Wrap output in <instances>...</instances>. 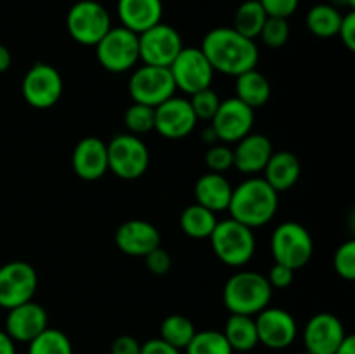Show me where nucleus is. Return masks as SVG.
Segmentation results:
<instances>
[{
	"mask_svg": "<svg viewBox=\"0 0 355 354\" xmlns=\"http://www.w3.org/2000/svg\"><path fill=\"white\" fill-rule=\"evenodd\" d=\"M179 222L184 235L194 239H205L210 238L211 231H214L215 226H217L218 219L215 217V212L194 203L184 208L182 214H180Z\"/></svg>",
	"mask_w": 355,
	"mask_h": 354,
	"instance_id": "27",
	"label": "nucleus"
},
{
	"mask_svg": "<svg viewBox=\"0 0 355 354\" xmlns=\"http://www.w3.org/2000/svg\"><path fill=\"white\" fill-rule=\"evenodd\" d=\"M259 38L270 49H279L286 45V42L290 40V24H288V19L267 16Z\"/></svg>",
	"mask_w": 355,
	"mask_h": 354,
	"instance_id": "34",
	"label": "nucleus"
},
{
	"mask_svg": "<svg viewBox=\"0 0 355 354\" xmlns=\"http://www.w3.org/2000/svg\"><path fill=\"white\" fill-rule=\"evenodd\" d=\"M0 354H16V342L6 333V330H0Z\"/></svg>",
	"mask_w": 355,
	"mask_h": 354,
	"instance_id": "44",
	"label": "nucleus"
},
{
	"mask_svg": "<svg viewBox=\"0 0 355 354\" xmlns=\"http://www.w3.org/2000/svg\"><path fill=\"white\" fill-rule=\"evenodd\" d=\"M259 2L267 12V16L288 19L297 10L300 0H259Z\"/></svg>",
	"mask_w": 355,
	"mask_h": 354,
	"instance_id": "40",
	"label": "nucleus"
},
{
	"mask_svg": "<svg viewBox=\"0 0 355 354\" xmlns=\"http://www.w3.org/2000/svg\"><path fill=\"white\" fill-rule=\"evenodd\" d=\"M262 172L266 183L274 187L277 193H283V191L291 189L298 183L302 174V163L295 153L274 151Z\"/></svg>",
	"mask_w": 355,
	"mask_h": 354,
	"instance_id": "24",
	"label": "nucleus"
},
{
	"mask_svg": "<svg viewBox=\"0 0 355 354\" xmlns=\"http://www.w3.org/2000/svg\"><path fill=\"white\" fill-rule=\"evenodd\" d=\"M107 144L110 172L123 180H135L149 169L151 155L146 142L134 134H116Z\"/></svg>",
	"mask_w": 355,
	"mask_h": 354,
	"instance_id": "6",
	"label": "nucleus"
},
{
	"mask_svg": "<svg viewBox=\"0 0 355 354\" xmlns=\"http://www.w3.org/2000/svg\"><path fill=\"white\" fill-rule=\"evenodd\" d=\"M208 239L217 259L229 267L246 266L255 255L253 229L231 217L218 221Z\"/></svg>",
	"mask_w": 355,
	"mask_h": 354,
	"instance_id": "4",
	"label": "nucleus"
},
{
	"mask_svg": "<svg viewBox=\"0 0 355 354\" xmlns=\"http://www.w3.org/2000/svg\"><path fill=\"white\" fill-rule=\"evenodd\" d=\"M194 333H196L194 323L184 314L166 316L162 321V326H159V339L180 351L186 349Z\"/></svg>",
	"mask_w": 355,
	"mask_h": 354,
	"instance_id": "30",
	"label": "nucleus"
},
{
	"mask_svg": "<svg viewBox=\"0 0 355 354\" xmlns=\"http://www.w3.org/2000/svg\"><path fill=\"white\" fill-rule=\"evenodd\" d=\"M141 354H182L180 349L170 346L168 342L158 339H151L148 342L141 344Z\"/></svg>",
	"mask_w": 355,
	"mask_h": 354,
	"instance_id": "43",
	"label": "nucleus"
},
{
	"mask_svg": "<svg viewBox=\"0 0 355 354\" xmlns=\"http://www.w3.org/2000/svg\"><path fill=\"white\" fill-rule=\"evenodd\" d=\"M10 65H12V54H10V51L6 45L0 44V73L7 71Z\"/></svg>",
	"mask_w": 355,
	"mask_h": 354,
	"instance_id": "45",
	"label": "nucleus"
},
{
	"mask_svg": "<svg viewBox=\"0 0 355 354\" xmlns=\"http://www.w3.org/2000/svg\"><path fill=\"white\" fill-rule=\"evenodd\" d=\"M333 267L336 274L347 281L355 280V242L347 239L336 248L333 257Z\"/></svg>",
	"mask_w": 355,
	"mask_h": 354,
	"instance_id": "36",
	"label": "nucleus"
},
{
	"mask_svg": "<svg viewBox=\"0 0 355 354\" xmlns=\"http://www.w3.org/2000/svg\"><path fill=\"white\" fill-rule=\"evenodd\" d=\"M255 121V110L239 101L238 97L220 101L217 113L210 120L218 141L224 144H236L248 135Z\"/></svg>",
	"mask_w": 355,
	"mask_h": 354,
	"instance_id": "14",
	"label": "nucleus"
},
{
	"mask_svg": "<svg viewBox=\"0 0 355 354\" xmlns=\"http://www.w3.org/2000/svg\"><path fill=\"white\" fill-rule=\"evenodd\" d=\"M234 351L229 346L224 333L217 330H203L196 332L191 342L187 344L186 354H232Z\"/></svg>",
	"mask_w": 355,
	"mask_h": 354,
	"instance_id": "32",
	"label": "nucleus"
},
{
	"mask_svg": "<svg viewBox=\"0 0 355 354\" xmlns=\"http://www.w3.org/2000/svg\"><path fill=\"white\" fill-rule=\"evenodd\" d=\"M38 288L37 269L24 260H10L0 267V307L12 309L33 301Z\"/></svg>",
	"mask_w": 355,
	"mask_h": 354,
	"instance_id": "11",
	"label": "nucleus"
},
{
	"mask_svg": "<svg viewBox=\"0 0 355 354\" xmlns=\"http://www.w3.org/2000/svg\"><path fill=\"white\" fill-rule=\"evenodd\" d=\"M335 354H355V337L347 335L338 349L335 351Z\"/></svg>",
	"mask_w": 355,
	"mask_h": 354,
	"instance_id": "46",
	"label": "nucleus"
},
{
	"mask_svg": "<svg viewBox=\"0 0 355 354\" xmlns=\"http://www.w3.org/2000/svg\"><path fill=\"white\" fill-rule=\"evenodd\" d=\"M331 6H335L336 9H340V7H349L350 10L355 9V0H333Z\"/></svg>",
	"mask_w": 355,
	"mask_h": 354,
	"instance_id": "48",
	"label": "nucleus"
},
{
	"mask_svg": "<svg viewBox=\"0 0 355 354\" xmlns=\"http://www.w3.org/2000/svg\"><path fill=\"white\" fill-rule=\"evenodd\" d=\"M302 354H311V353H309V351H304V353H302Z\"/></svg>",
	"mask_w": 355,
	"mask_h": 354,
	"instance_id": "49",
	"label": "nucleus"
},
{
	"mask_svg": "<svg viewBox=\"0 0 355 354\" xmlns=\"http://www.w3.org/2000/svg\"><path fill=\"white\" fill-rule=\"evenodd\" d=\"M266 19L267 12L263 10V7L260 6L259 0H245V2L238 7V10H236L232 28H234L238 33H241L243 37L257 40L260 31H262Z\"/></svg>",
	"mask_w": 355,
	"mask_h": 354,
	"instance_id": "29",
	"label": "nucleus"
},
{
	"mask_svg": "<svg viewBox=\"0 0 355 354\" xmlns=\"http://www.w3.org/2000/svg\"><path fill=\"white\" fill-rule=\"evenodd\" d=\"M201 141L208 146H214L218 142V137H217V134H215V130L211 125H208V127L203 128V132H201Z\"/></svg>",
	"mask_w": 355,
	"mask_h": 354,
	"instance_id": "47",
	"label": "nucleus"
},
{
	"mask_svg": "<svg viewBox=\"0 0 355 354\" xmlns=\"http://www.w3.org/2000/svg\"><path fill=\"white\" fill-rule=\"evenodd\" d=\"M49 326L47 311L35 301L9 309L6 318V333L14 342L30 344Z\"/></svg>",
	"mask_w": 355,
	"mask_h": 354,
	"instance_id": "20",
	"label": "nucleus"
},
{
	"mask_svg": "<svg viewBox=\"0 0 355 354\" xmlns=\"http://www.w3.org/2000/svg\"><path fill=\"white\" fill-rule=\"evenodd\" d=\"M222 333L227 339L231 349L238 353H250L259 346L255 316L231 314L225 321Z\"/></svg>",
	"mask_w": 355,
	"mask_h": 354,
	"instance_id": "26",
	"label": "nucleus"
},
{
	"mask_svg": "<svg viewBox=\"0 0 355 354\" xmlns=\"http://www.w3.org/2000/svg\"><path fill=\"white\" fill-rule=\"evenodd\" d=\"M349 335L345 325L331 312H318L304 328V346L311 354H335L343 339Z\"/></svg>",
	"mask_w": 355,
	"mask_h": 354,
	"instance_id": "17",
	"label": "nucleus"
},
{
	"mask_svg": "<svg viewBox=\"0 0 355 354\" xmlns=\"http://www.w3.org/2000/svg\"><path fill=\"white\" fill-rule=\"evenodd\" d=\"M66 28L76 44L96 47L111 30V16L103 3L96 0H80L68 10Z\"/></svg>",
	"mask_w": 355,
	"mask_h": 354,
	"instance_id": "7",
	"label": "nucleus"
},
{
	"mask_svg": "<svg viewBox=\"0 0 355 354\" xmlns=\"http://www.w3.org/2000/svg\"><path fill=\"white\" fill-rule=\"evenodd\" d=\"M114 245L125 255L146 257L149 252L162 246V235L149 221L128 219L118 226L114 233Z\"/></svg>",
	"mask_w": 355,
	"mask_h": 354,
	"instance_id": "18",
	"label": "nucleus"
},
{
	"mask_svg": "<svg viewBox=\"0 0 355 354\" xmlns=\"http://www.w3.org/2000/svg\"><path fill=\"white\" fill-rule=\"evenodd\" d=\"M116 12L121 26L139 35L162 23L163 2L162 0H118Z\"/></svg>",
	"mask_w": 355,
	"mask_h": 354,
	"instance_id": "22",
	"label": "nucleus"
},
{
	"mask_svg": "<svg viewBox=\"0 0 355 354\" xmlns=\"http://www.w3.org/2000/svg\"><path fill=\"white\" fill-rule=\"evenodd\" d=\"M198 118L187 97L172 96L155 108V130L162 137L179 141L193 134Z\"/></svg>",
	"mask_w": 355,
	"mask_h": 354,
	"instance_id": "15",
	"label": "nucleus"
},
{
	"mask_svg": "<svg viewBox=\"0 0 355 354\" xmlns=\"http://www.w3.org/2000/svg\"><path fill=\"white\" fill-rule=\"evenodd\" d=\"M123 121L125 127L128 128V134L141 137V135L155 130V108L141 103H132L125 111Z\"/></svg>",
	"mask_w": 355,
	"mask_h": 354,
	"instance_id": "33",
	"label": "nucleus"
},
{
	"mask_svg": "<svg viewBox=\"0 0 355 354\" xmlns=\"http://www.w3.org/2000/svg\"><path fill=\"white\" fill-rule=\"evenodd\" d=\"M177 90L184 94H194L208 89L214 80V68L200 47H184L172 65L168 66Z\"/></svg>",
	"mask_w": 355,
	"mask_h": 354,
	"instance_id": "13",
	"label": "nucleus"
},
{
	"mask_svg": "<svg viewBox=\"0 0 355 354\" xmlns=\"http://www.w3.org/2000/svg\"><path fill=\"white\" fill-rule=\"evenodd\" d=\"M189 103L198 120L210 121L214 115L217 113L218 106H220V97L215 90H211V87H208V89L191 94Z\"/></svg>",
	"mask_w": 355,
	"mask_h": 354,
	"instance_id": "35",
	"label": "nucleus"
},
{
	"mask_svg": "<svg viewBox=\"0 0 355 354\" xmlns=\"http://www.w3.org/2000/svg\"><path fill=\"white\" fill-rule=\"evenodd\" d=\"M182 49L179 31L163 21L139 33V59L144 65L168 68Z\"/></svg>",
	"mask_w": 355,
	"mask_h": 354,
	"instance_id": "12",
	"label": "nucleus"
},
{
	"mask_svg": "<svg viewBox=\"0 0 355 354\" xmlns=\"http://www.w3.org/2000/svg\"><path fill=\"white\" fill-rule=\"evenodd\" d=\"M277 207L279 193L270 187L263 177H248L239 186L232 187L227 210L231 219L255 229L269 224Z\"/></svg>",
	"mask_w": 355,
	"mask_h": 354,
	"instance_id": "2",
	"label": "nucleus"
},
{
	"mask_svg": "<svg viewBox=\"0 0 355 354\" xmlns=\"http://www.w3.org/2000/svg\"><path fill=\"white\" fill-rule=\"evenodd\" d=\"M200 49L214 71L229 76H238L257 68L260 59L257 42L243 37L232 26H218L208 31Z\"/></svg>",
	"mask_w": 355,
	"mask_h": 354,
	"instance_id": "1",
	"label": "nucleus"
},
{
	"mask_svg": "<svg viewBox=\"0 0 355 354\" xmlns=\"http://www.w3.org/2000/svg\"><path fill=\"white\" fill-rule=\"evenodd\" d=\"M267 281L269 285L274 288H279V290H284V288L290 287L293 283V278H295V271L291 267L283 266L279 262H274V266L270 267L269 273H267Z\"/></svg>",
	"mask_w": 355,
	"mask_h": 354,
	"instance_id": "39",
	"label": "nucleus"
},
{
	"mask_svg": "<svg viewBox=\"0 0 355 354\" xmlns=\"http://www.w3.org/2000/svg\"><path fill=\"white\" fill-rule=\"evenodd\" d=\"M73 172L83 180H99L110 172L107 144L101 137L87 135L80 139L71 153Z\"/></svg>",
	"mask_w": 355,
	"mask_h": 354,
	"instance_id": "19",
	"label": "nucleus"
},
{
	"mask_svg": "<svg viewBox=\"0 0 355 354\" xmlns=\"http://www.w3.org/2000/svg\"><path fill=\"white\" fill-rule=\"evenodd\" d=\"M343 14L331 3H318L311 7L305 17L309 31L319 38H331L338 35Z\"/></svg>",
	"mask_w": 355,
	"mask_h": 354,
	"instance_id": "28",
	"label": "nucleus"
},
{
	"mask_svg": "<svg viewBox=\"0 0 355 354\" xmlns=\"http://www.w3.org/2000/svg\"><path fill=\"white\" fill-rule=\"evenodd\" d=\"M205 163L210 169V172L224 174L229 169L234 167V155H232V148L227 144H214L208 146L207 153H205Z\"/></svg>",
	"mask_w": 355,
	"mask_h": 354,
	"instance_id": "37",
	"label": "nucleus"
},
{
	"mask_svg": "<svg viewBox=\"0 0 355 354\" xmlns=\"http://www.w3.org/2000/svg\"><path fill=\"white\" fill-rule=\"evenodd\" d=\"M96 56L99 65L106 71L125 73L137 66L139 59V35L125 26H111L96 45Z\"/></svg>",
	"mask_w": 355,
	"mask_h": 354,
	"instance_id": "8",
	"label": "nucleus"
},
{
	"mask_svg": "<svg viewBox=\"0 0 355 354\" xmlns=\"http://www.w3.org/2000/svg\"><path fill=\"white\" fill-rule=\"evenodd\" d=\"M146 267L151 271L155 276H165L170 269H172V257L166 252L165 248L158 246L153 252H149L148 255L144 257Z\"/></svg>",
	"mask_w": 355,
	"mask_h": 354,
	"instance_id": "38",
	"label": "nucleus"
},
{
	"mask_svg": "<svg viewBox=\"0 0 355 354\" xmlns=\"http://www.w3.org/2000/svg\"><path fill=\"white\" fill-rule=\"evenodd\" d=\"M338 37L342 38L343 45L349 49L350 52L355 51V12L349 10L347 14H343L342 24H340Z\"/></svg>",
	"mask_w": 355,
	"mask_h": 354,
	"instance_id": "41",
	"label": "nucleus"
},
{
	"mask_svg": "<svg viewBox=\"0 0 355 354\" xmlns=\"http://www.w3.org/2000/svg\"><path fill=\"white\" fill-rule=\"evenodd\" d=\"M270 298L272 287L266 274L257 271H239L232 274L222 290V301L231 314L257 316L269 305Z\"/></svg>",
	"mask_w": 355,
	"mask_h": 354,
	"instance_id": "3",
	"label": "nucleus"
},
{
	"mask_svg": "<svg viewBox=\"0 0 355 354\" xmlns=\"http://www.w3.org/2000/svg\"><path fill=\"white\" fill-rule=\"evenodd\" d=\"M111 354H141V344L132 335H120L111 344Z\"/></svg>",
	"mask_w": 355,
	"mask_h": 354,
	"instance_id": "42",
	"label": "nucleus"
},
{
	"mask_svg": "<svg viewBox=\"0 0 355 354\" xmlns=\"http://www.w3.org/2000/svg\"><path fill=\"white\" fill-rule=\"evenodd\" d=\"M232 184L229 183L224 174L207 172L196 180L194 184V196L196 203L208 208L211 212L227 210L229 201H231Z\"/></svg>",
	"mask_w": 355,
	"mask_h": 354,
	"instance_id": "23",
	"label": "nucleus"
},
{
	"mask_svg": "<svg viewBox=\"0 0 355 354\" xmlns=\"http://www.w3.org/2000/svg\"><path fill=\"white\" fill-rule=\"evenodd\" d=\"M28 354H73V346L64 332L47 326L28 344Z\"/></svg>",
	"mask_w": 355,
	"mask_h": 354,
	"instance_id": "31",
	"label": "nucleus"
},
{
	"mask_svg": "<svg viewBox=\"0 0 355 354\" xmlns=\"http://www.w3.org/2000/svg\"><path fill=\"white\" fill-rule=\"evenodd\" d=\"M270 252L276 262L297 271L311 262L314 255V239L300 222L286 221L274 229L270 236Z\"/></svg>",
	"mask_w": 355,
	"mask_h": 354,
	"instance_id": "5",
	"label": "nucleus"
},
{
	"mask_svg": "<svg viewBox=\"0 0 355 354\" xmlns=\"http://www.w3.org/2000/svg\"><path fill=\"white\" fill-rule=\"evenodd\" d=\"M274 148L272 142L267 135L250 132L248 135L236 142V148H232L234 155V167L241 174L246 176H255L266 169L267 162L272 156Z\"/></svg>",
	"mask_w": 355,
	"mask_h": 354,
	"instance_id": "21",
	"label": "nucleus"
},
{
	"mask_svg": "<svg viewBox=\"0 0 355 354\" xmlns=\"http://www.w3.org/2000/svg\"><path fill=\"white\" fill-rule=\"evenodd\" d=\"M270 94H272V87H270L269 78L257 68L236 76V97L248 104L252 110L262 108L263 104L269 103Z\"/></svg>",
	"mask_w": 355,
	"mask_h": 354,
	"instance_id": "25",
	"label": "nucleus"
},
{
	"mask_svg": "<svg viewBox=\"0 0 355 354\" xmlns=\"http://www.w3.org/2000/svg\"><path fill=\"white\" fill-rule=\"evenodd\" d=\"M177 87L168 68L163 66L142 65L134 69L128 80V94L134 103L156 108L172 96H175Z\"/></svg>",
	"mask_w": 355,
	"mask_h": 354,
	"instance_id": "9",
	"label": "nucleus"
},
{
	"mask_svg": "<svg viewBox=\"0 0 355 354\" xmlns=\"http://www.w3.org/2000/svg\"><path fill=\"white\" fill-rule=\"evenodd\" d=\"M259 344L272 351L290 347L297 340L298 326L293 316L281 307H269L255 316Z\"/></svg>",
	"mask_w": 355,
	"mask_h": 354,
	"instance_id": "16",
	"label": "nucleus"
},
{
	"mask_svg": "<svg viewBox=\"0 0 355 354\" xmlns=\"http://www.w3.org/2000/svg\"><path fill=\"white\" fill-rule=\"evenodd\" d=\"M64 82L58 68L49 62H35L24 75L21 92L24 101L37 110H49L59 103Z\"/></svg>",
	"mask_w": 355,
	"mask_h": 354,
	"instance_id": "10",
	"label": "nucleus"
}]
</instances>
